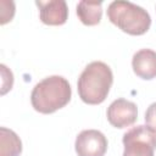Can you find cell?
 Masks as SVG:
<instances>
[{"mask_svg": "<svg viewBox=\"0 0 156 156\" xmlns=\"http://www.w3.org/2000/svg\"><path fill=\"white\" fill-rule=\"evenodd\" d=\"M39 7V17L44 24L62 26L68 18V7L65 0L35 1Z\"/></svg>", "mask_w": 156, "mask_h": 156, "instance_id": "52a82bcc", "label": "cell"}, {"mask_svg": "<svg viewBox=\"0 0 156 156\" xmlns=\"http://www.w3.org/2000/svg\"><path fill=\"white\" fill-rule=\"evenodd\" d=\"M72 96V89L62 76H50L40 80L32 90L30 102L35 111L49 115L65 107Z\"/></svg>", "mask_w": 156, "mask_h": 156, "instance_id": "7a4b0ae2", "label": "cell"}, {"mask_svg": "<svg viewBox=\"0 0 156 156\" xmlns=\"http://www.w3.org/2000/svg\"><path fill=\"white\" fill-rule=\"evenodd\" d=\"M145 122L149 127L156 130V102H152L145 112Z\"/></svg>", "mask_w": 156, "mask_h": 156, "instance_id": "7c38bea8", "label": "cell"}, {"mask_svg": "<svg viewBox=\"0 0 156 156\" xmlns=\"http://www.w3.org/2000/svg\"><path fill=\"white\" fill-rule=\"evenodd\" d=\"M0 69H1V77H2V79H1L2 80L1 82V95H4L9 90H11V88L13 85V74L5 65H0Z\"/></svg>", "mask_w": 156, "mask_h": 156, "instance_id": "8fae6325", "label": "cell"}, {"mask_svg": "<svg viewBox=\"0 0 156 156\" xmlns=\"http://www.w3.org/2000/svg\"><path fill=\"white\" fill-rule=\"evenodd\" d=\"M107 119L115 128H127L132 126L138 118L136 105L123 98L111 102L106 112Z\"/></svg>", "mask_w": 156, "mask_h": 156, "instance_id": "8992f818", "label": "cell"}, {"mask_svg": "<svg viewBox=\"0 0 156 156\" xmlns=\"http://www.w3.org/2000/svg\"><path fill=\"white\" fill-rule=\"evenodd\" d=\"M107 17L111 23L130 35H141L151 26L149 12L130 1H112L107 7Z\"/></svg>", "mask_w": 156, "mask_h": 156, "instance_id": "3957f363", "label": "cell"}, {"mask_svg": "<svg viewBox=\"0 0 156 156\" xmlns=\"http://www.w3.org/2000/svg\"><path fill=\"white\" fill-rule=\"evenodd\" d=\"M132 67L134 73L145 80L156 77V51L151 49H141L133 55Z\"/></svg>", "mask_w": 156, "mask_h": 156, "instance_id": "ba28073f", "label": "cell"}, {"mask_svg": "<svg viewBox=\"0 0 156 156\" xmlns=\"http://www.w3.org/2000/svg\"><path fill=\"white\" fill-rule=\"evenodd\" d=\"M123 156H155L156 130L149 126H136L123 134Z\"/></svg>", "mask_w": 156, "mask_h": 156, "instance_id": "277c9868", "label": "cell"}, {"mask_svg": "<svg viewBox=\"0 0 156 156\" xmlns=\"http://www.w3.org/2000/svg\"><path fill=\"white\" fill-rule=\"evenodd\" d=\"M113 74L111 68L101 61L90 62L80 73L77 83L79 98L88 105H99L107 98Z\"/></svg>", "mask_w": 156, "mask_h": 156, "instance_id": "6da1fadb", "label": "cell"}, {"mask_svg": "<svg viewBox=\"0 0 156 156\" xmlns=\"http://www.w3.org/2000/svg\"><path fill=\"white\" fill-rule=\"evenodd\" d=\"M77 16L85 26L99 24L102 17V2L87 0L79 1L77 5Z\"/></svg>", "mask_w": 156, "mask_h": 156, "instance_id": "9c48e42d", "label": "cell"}, {"mask_svg": "<svg viewBox=\"0 0 156 156\" xmlns=\"http://www.w3.org/2000/svg\"><path fill=\"white\" fill-rule=\"evenodd\" d=\"M78 156H104L107 150L106 136L96 129L82 130L74 143Z\"/></svg>", "mask_w": 156, "mask_h": 156, "instance_id": "5b68a950", "label": "cell"}, {"mask_svg": "<svg viewBox=\"0 0 156 156\" xmlns=\"http://www.w3.org/2000/svg\"><path fill=\"white\" fill-rule=\"evenodd\" d=\"M22 141L18 135L5 127L0 128V156H20Z\"/></svg>", "mask_w": 156, "mask_h": 156, "instance_id": "30bf717a", "label": "cell"}]
</instances>
